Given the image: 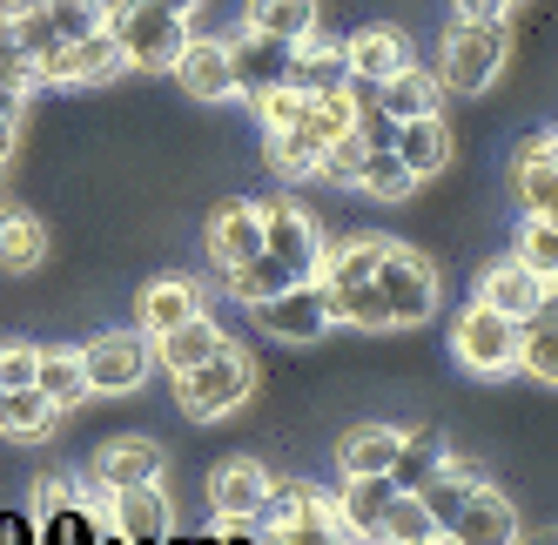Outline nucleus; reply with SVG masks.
<instances>
[{"label":"nucleus","instance_id":"37","mask_svg":"<svg viewBox=\"0 0 558 545\" xmlns=\"http://www.w3.org/2000/svg\"><path fill=\"white\" fill-rule=\"evenodd\" d=\"M48 256V229L34 216H0V263L8 269H34Z\"/></svg>","mask_w":558,"mask_h":545},{"label":"nucleus","instance_id":"16","mask_svg":"<svg viewBox=\"0 0 558 545\" xmlns=\"http://www.w3.org/2000/svg\"><path fill=\"white\" fill-rule=\"evenodd\" d=\"M95 498H108V492H129V485H155L162 479V445H148V438H122V445H108L101 458H95Z\"/></svg>","mask_w":558,"mask_h":545},{"label":"nucleus","instance_id":"11","mask_svg":"<svg viewBox=\"0 0 558 545\" xmlns=\"http://www.w3.org/2000/svg\"><path fill=\"white\" fill-rule=\"evenodd\" d=\"M269 472L256 458H229V464H216V479H209V512H216V525H256L263 519V505H269Z\"/></svg>","mask_w":558,"mask_h":545},{"label":"nucleus","instance_id":"49","mask_svg":"<svg viewBox=\"0 0 558 545\" xmlns=\"http://www.w3.org/2000/svg\"><path fill=\"white\" fill-rule=\"evenodd\" d=\"M14 129L21 122H0V162H8V148H14Z\"/></svg>","mask_w":558,"mask_h":545},{"label":"nucleus","instance_id":"25","mask_svg":"<svg viewBox=\"0 0 558 545\" xmlns=\"http://www.w3.org/2000/svg\"><path fill=\"white\" fill-rule=\"evenodd\" d=\"M195 310H203V290H195L189 277H162V283H148V290H142V330H148V337H162V330L189 324Z\"/></svg>","mask_w":558,"mask_h":545},{"label":"nucleus","instance_id":"14","mask_svg":"<svg viewBox=\"0 0 558 545\" xmlns=\"http://www.w3.org/2000/svg\"><path fill=\"white\" fill-rule=\"evenodd\" d=\"M108 525H114V538H129V545H162L169 538L162 479H155V485H129V492H108Z\"/></svg>","mask_w":558,"mask_h":545},{"label":"nucleus","instance_id":"12","mask_svg":"<svg viewBox=\"0 0 558 545\" xmlns=\"http://www.w3.org/2000/svg\"><path fill=\"white\" fill-rule=\"evenodd\" d=\"M229 82H235V95H263V88H276L290 74V41H269V34H256V27H243V34H229Z\"/></svg>","mask_w":558,"mask_h":545},{"label":"nucleus","instance_id":"40","mask_svg":"<svg viewBox=\"0 0 558 545\" xmlns=\"http://www.w3.org/2000/svg\"><path fill=\"white\" fill-rule=\"evenodd\" d=\"M14 34H21V55L27 61H48L54 48H61V34H54V21H48V0H14Z\"/></svg>","mask_w":558,"mask_h":545},{"label":"nucleus","instance_id":"7","mask_svg":"<svg viewBox=\"0 0 558 545\" xmlns=\"http://www.w3.org/2000/svg\"><path fill=\"white\" fill-rule=\"evenodd\" d=\"M451 350H458L464 371L498 377V371H511V358H518V324L498 317L492 303H471L464 317H458V330H451Z\"/></svg>","mask_w":558,"mask_h":545},{"label":"nucleus","instance_id":"46","mask_svg":"<svg viewBox=\"0 0 558 545\" xmlns=\"http://www.w3.org/2000/svg\"><path fill=\"white\" fill-rule=\"evenodd\" d=\"M34 358H41L34 343H8V350H0V391H21V384H34Z\"/></svg>","mask_w":558,"mask_h":545},{"label":"nucleus","instance_id":"35","mask_svg":"<svg viewBox=\"0 0 558 545\" xmlns=\"http://www.w3.org/2000/svg\"><path fill=\"white\" fill-rule=\"evenodd\" d=\"M430 512L417 505V492H390L384 498V519H377V545H404V538H430Z\"/></svg>","mask_w":558,"mask_h":545},{"label":"nucleus","instance_id":"45","mask_svg":"<svg viewBox=\"0 0 558 545\" xmlns=\"http://www.w3.org/2000/svg\"><path fill=\"white\" fill-rule=\"evenodd\" d=\"M0 74L21 82V88H34V61L21 55V34H14V14L8 8H0Z\"/></svg>","mask_w":558,"mask_h":545},{"label":"nucleus","instance_id":"24","mask_svg":"<svg viewBox=\"0 0 558 545\" xmlns=\"http://www.w3.org/2000/svg\"><path fill=\"white\" fill-rule=\"evenodd\" d=\"M283 82H290V88H303V95L350 82L343 48H337V41H324V34H310V41H296V48H290V74H283Z\"/></svg>","mask_w":558,"mask_h":545},{"label":"nucleus","instance_id":"22","mask_svg":"<svg viewBox=\"0 0 558 545\" xmlns=\"http://www.w3.org/2000/svg\"><path fill=\"white\" fill-rule=\"evenodd\" d=\"M222 343H229V337L203 317V310H195L189 324H175V330H162V337H148V350L162 358V371H169V377H182V371H195L203 358H216Z\"/></svg>","mask_w":558,"mask_h":545},{"label":"nucleus","instance_id":"8","mask_svg":"<svg viewBox=\"0 0 558 545\" xmlns=\"http://www.w3.org/2000/svg\"><path fill=\"white\" fill-rule=\"evenodd\" d=\"M129 61H122V48H114V34L108 27H95V34H82V41H61L48 61H34V88L41 82H54V88H74V82H114Z\"/></svg>","mask_w":558,"mask_h":545},{"label":"nucleus","instance_id":"1","mask_svg":"<svg viewBox=\"0 0 558 545\" xmlns=\"http://www.w3.org/2000/svg\"><path fill=\"white\" fill-rule=\"evenodd\" d=\"M108 34L135 74H169L189 41V14H169L162 0H108Z\"/></svg>","mask_w":558,"mask_h":545},{"label":"nucleus","instance_id":"9","mask_svg":"<svg viewBox=\"0 0 558 545\" xmlns=\"http://www.w3.org/2000/svg\"><path fill=\"white\" fill-rule=\"evenodd\" d=\"M263 209V250L290 269V277H316V263H324V243H316V222L290 203V196H276V203H256Z\"/></svg>","mask_w":558,"mask_h":545},{"label":"nucleus","instance_id":"2","mask_svg":"<svg viewBox=\"0 0 558 545\" xmlns=\"http://www.w3.org/2000/svg\"><path fill=\"white\" fill-rule=\"evenodd\" d=\"M511 61V27L505 21H451L445 61H437V88L451 95H485Z\"/></svg>","mask_w":558,"mask_h":545},{"label":"nucleus","instance_id":"34","mask_svg":"<svg viewBox=\"0 0 558 545\" xmlns=\"http://www.w3.org/2000/svg\"><path fill=\"white\" fill-rule=\"evenodd\" d=\"M222 283H229V296H235V303L250 310V303H263V296H276V290H290L296 277H290V269L276 263L269 250H263V256H250V263H235V269H222Z\"/></svg>","mask_w":558,"mask_h":545},{"label":"nucleus","instance_id":"32","mask_svg":"<svg viewBox=\"0 0 558 545\" xmlns=\"http://www.w3.org/2000/svg\"><path fill=\"white\" fill-rule=\"evenodd\" d=\"M390 458H397V432H390V424H364V432H350L343 451H337L343 479H384Z\"/></svg>","mask_w":558,"mask_h":545},{"label":"nucleus","instance_id":"3","mask_svg":"<svg viewBox=\"0 0 558 545\" xmlns=\"http://www.w3.org/2000/svg\"><path fill=\"white\" fill-rule=\"evenodd\" d=\"M256 391V358L243 343H222L216 358H203L195 371H182L175 377V404L189 411V417H222V411H235Z\"/></svg>","mask_w":558,"mask_h":545},{"label":"nucleus","instance_id":"29","mask_svg":"<svg viewBox=\"0 0 558 545\" xmlns=\"http://www.w3.org/2000/svg\"><path fill=\"white\" fill-rule=\"evenodd\" d=\"M34 391H41L54 411H74V404L88 398L82 358H74V350H41V358H34Z\"/></svg>","mask_w":558,"mask_h":545},{"label":"nucleus","instance_id":"51","mask_svg":"<svg viewBox=\"0 0 558 545\" xmlns=\"http://www.w3.org/2000/svg\"><path fill=\"white\" fill-rule=\"evenodd\" d=\"M404 545H451V538H445V532H430V538H404Z\"/></svg>","mask_w":558,"mask_h":545},{"label":"nucleus","instance_id":"6","mask_svg":"<svg viewBox=\"0 0 558 545\" xmlns=\"http://www.w3.org/2000/svg\"><path fill=\"white\" fill-rule=\"evenodd\" d=\"M250 317L276 337V343H316L330 330V310H324V283L316 277H296L290 290H276L263 303H250Z\"/></svg>","mask_w":558,"mask_h":545},{"label":"nucleus","instance_id":"30","mask_svg":"<svg viewBox=\"0 0 558 545\" xmlns=\"http://www.w3.org/2000/svg\"><path fill=\"white\" fill-rule=\"evenodd\" d=\"M54 417H61V411L34 391V384H21V391H0V432H8L14 445H41Z\"/></svg>","mask_w":558,"mask_h":545},{"label":"nucleus","instance_id":"5","mask_svg":"<svg viewBox=\"0 0 558 545\" xmlns=\"http://www.w3.org/2000/svg\"><path fill=\"white\" fill-rule=\"evenodd\" d=\"M371 283H377V296L390 303V324H424L430 310H437V269H430L417 250H404V243H384Z\"/></svg>","mask_w":558,"mask_h":545},{"label":"nucleus","instance_id":"4","mask_svg":"<svg viewBox=\"0 0 558 545\" xmlns=\"http://www.w3.org/2000/svg\"><path fill=\"white\" fill-rule=\"evenodd\" d=\"M74 358H82L88 398H129L135 384L148 377L155 350H148V330L135 324V330H108V337H95L88 350H74Z\"/></svg>","mask_w":558,"mask_h":545},{"label":"nucleus","instance_id":"20","mask_svg":"<svg viewBox=\"0 0 558 545\" xmlns=\"http://www.w3.org/2000/svg\"><path fill=\"white\" fill-rule=\"evenodd\" d=\"M209 256H216L222 269L263 256V209H256V203H222V209L209 216Z\"/></svg>","mask_w":558,"mask_h":545},{"label":"nucleus","instance_id":"43","mask_svg":"<svg viewBox=\"0 0 558 545\" xmlns=\"http://www.w3.org/2000/svg\"><path fill=\"white\" fill-rule=\"evenodd\" d=\"M250 101H256V114H263V135H276V129H303V108H310V95L290 88V82H276V88H263V95H250Z\"/></svg>","mask_w":558,"mask_h":545},{"label":"nucleus","instance_id":"10","mask_svg":"<svg viewBox=\"0 0 558 545\" xmlns=\"http://www.w3.org/2000/svg\"><path fill=\"white\" fill-rule=\"evenodd\" d=\"M477 303H492L498 317L525 324L538 317V310H551V277H538V269H525L518 256H498L485 277H477Z\"/></svg>","mask_w":558,"mask_h":545},{"label":"nucleus","instance_id":"41","mask_svg":"<svg viewBox=\"0 0 558 545\" xmlns=\"http://www.w3.org/2000/svg\"><path fill=\"white\" fill-rule=\"evenodd\" d=\"M269 545H356L330 512H310V519H276Z\"/></svg>","mask_w":558,"mask_h":545},{"label":"nucleus","instance_id":"18","mask_svg":"<svg viewBox=\"0 0 558 545\" xmlns=\"http://www.w3.org/2000/svg\"><path fill=\"white\" fill-rule=\"evenodd\" d=\"M169 74H175V82H182L195 101H229V95H235V82H229V48H222V41H209V34H203V41L189 34Z\"/></svg>","mask_w":558,"mask_h":545},{"label":"nucleus","instance_id":"50","mask_svg":"<svg viewBox=\"0 0 558 545\" xmlns=\"http://www.w3.org/2000/svg\"><path fill=\"white\" fill-rule=\"evenodd\" d=\"M162 8H169V14H195V8H203V0H162Z\"/></svg>","mask_w":558,"mask_h":545},{"label":"nucleus","instance_id":"36","mask_svg":"<svg viewBox=\"0 0 558 545\" xmlns=\"http://www.w3.org/2000/svg\"><path fill=\"white\" fill-rule=\"evenodd\" d=\"M377 256H384V237H356V243H343L337 256L316 263V283H371Z\"/></svg>","mask_w":558,"mask_h":545},{"label":"nucleus","instance_id":"15","mask_svg":"<svg viewBox=\"0 0 558 545\" xmlns=\"http://www.w3.org/2000/svg\"><path fill=\"white\" fill-rule=\"evenodd\" d=\"M343 68H350V82L377 88V82H390L397 68H411V41L397 27H364V34L343 41Z\"/></svg>","mask_w":558,"mask_h":545},{"label":"nucleus","instance_id":"17","mask_svg":"<svg viewBox=\"0 0 558 545\" xmlns=\"http://www.w3.org/2000/svg\"><path fill=\"white\" fill-rule=\"evenodd\" d=\"M390 148H397V162H404L417 182H430L437 169L451 162V135H445V122L437 114H411V122H390V135H384Z\"/></svg>","mask_w":558,"mask_h":545},{"label":"nucleus","instance_id":"52","mask_svg":"<svg viewBox=\"0 0 558 545\" xmlns=\"http://www.w3.org/2000/svg\"><path fill=\"white\" fill-rule=\"evenodd\" d=\"M505 8H518V0H505Z\"/></svg>","mask_w":558,"mask_h":545},{"label":"nucleus","instance_id":"26","mask_svg":"<svg viewBox=\"0 0 558 545\" xmlns=\"http://www.w3.org/2000/svg\"><path fill=\"white\" fill-rule=\"evenodd\" d=\"M324 310L330 324H350V330H397L377 283H324Z\"/></svg>","mask_w":558,"mask_h":545},{"label":"nucleus","instance_id":"44","mask_svg":"<svg viewBox=\"0 0 558 545\" xmlns=\"http://www.w3.org/2000/svg\"><path fill=\"white\" fill-rule=\"evenodd\" d=\"M48 21L61 41H82V34L108 27V0H48Z\"/></svg>","mask_w":558,"mask_h":545},{"label":"nucleus","instance_id":"13","mask_svg":"<svg viewBox=\"0 0 558 545\" xmlns=\"http://www.w3.org/2000/svg\"><path fill=\"white\" fill-rule=\"evenodd\" d=\"M451 545H518V512H511V498L498 485H477L464 498V512L445 525Z\"/></svg>","mask_w":558,"mask_h":545},{"label":"nucleus","instance_id":"42","mask_svg":"<svg viewBox=\"0 0 558 545\" xmlns=\"http://www.w3.org/2000/svg\"><path fill=\"white\" fill-rule=\"evenodd\" d=\"M316 155H324V148H316L303 129H276V135H269V169H283L290 182L316 175Z\"/></svg>","mask_w":558,"mask_h":545},{"label":"nucleus","instance_id":"23","mask_svg":"<svg viewBox=\"0 0 558 545\" xmlns=\"http://www.w3.org/2000/svg\"><path fill=\"white\" fill-rule=\"evenodd\" d=\"M371 108L384 114V122H411V114H437V74H424L417 61L397 68L390 82L371 88Z\"/></svg>","mask_w":558,"mask_h":545},{"label":"nucleus","instance_id":"47","mask_svg":"<svg viewBox=\"0 0 558 545\" xmlns=\"http://www.w3.org/2000/svg\"><path fill=\"white\" fill-rule=\"evenodd\" d=\"M21 108H27V88L0 74V122H21Z\"/></svg>","mask_w":558,"mask_h":545},{"label":"nucleus","instance_id":"48","mask_svg":"<svg viewBox=\"0 0 558 545\" xmlns=\"http://www.w3.org/2000/svg\"><path fill=\"white\" fill-rule=\"evenodd\" d=\"M505 0H458V21H505Z\"/></svg>","mask_w":558,"mask_h":545},{"label":"nucleus","instance_id":"27","mask_svg":"<svg viewBox=\"0 0 558 545\" xmlns=\"http://www.w3.org/2000/svg\"><path fill=\"white\" fill-rule=\"evenodd\" d=\"M445 458H451V445L437 438V432H397V458H390V472H384V479H390L397 492H417Z\"/></svg>","mask_w":558,"mask_h":545},{"label":"nucleus","instance_id":"39","mask_svg":"<svg viewBox=\"0 0 558 545\" xmlns=\"http://www.w3.org/2000/svg\"><path fill=\"white\" fill-rule=\"evenodd\" d=\"M364 122H356V129H343L337 142H324V155H316V175H324V182H337V189H356V169H364Z\"/></svg>","mask_w":558,"mask_h":545},{"label":"nucleus","instance_id":"31","mask_svg":"<svg viewBox=\"0 0 558 545\" xmlns=\"http://www.w3.org/2000/svg\"><path fill=\"white\" fill-rule=\"evenodd\" d=\"M356 189H364L371 203H404L411 189H417V175L397 162L390 142H371V148H364V169H356Z\"/></svg>","mask_w":558,"mask_h":545},{"label":"nucleus","instance_id":"21","mask_svg":"<svg viewBox=\"0 0 558 545\" xmlns=\"http://www.w3.org/2000/svg\"><path fill=\"white\" fill-rule=\"evenodd\" d=\"M477 485H485V472H477V464H464V458L451 451V458H445V464H437V472H430V479L417 485V505L430 512V525L445 532V525H451V519L464 512V498H471Z\"/></svg>","mask_w":558,"mask_h":545},{"label":"nucleus","instance_id":"38","mask_svg":"<svg viewBox=\"0 0 558 545\" xmlns=\"http://www.w3.org/2000/svg\"><path fill=\"white\" fill-rule=\"evenodd\" d=\"M511 256L558 283V216H525V229H518V250H511Z\"/></svg>","mask_w":558,"mask_h":545},{"label":"nucleus","instance_id":"19","mask_svg":"<svg viewBox=\"0 0 558 545\" xmlns=\"http://www.w3.org/2000/svg\"><path fill=\"white\" fill-rule=\"evenodd\" d=\"M551 148H558L551 129H538V135L525 142V155H518V169H511L525 216H558V162H551Z\"/></svg>","mask_w":558,"mask_h":545},{"label":"nucleus","instance_id":"28","mask_svg":"<svg viewBox=\"0 0 558 545\" xmlns=\"http://www.w3.org/2000/svg\"><path fill=\"white\" fill-rule=\"evenodd\" d=\"M243 27H256V34H269V41H310L316 34V0H250V14H243Z\"/></svg>","mask_w":558,"mask_h":545},{"label":"nucleus","instance_id":"33","mask_svg":"<svg viewBox=\"0 0 558 545\" xmlns=\"http://www.w3.org/2000/svg\"><path fill=\"white\" fill-rule=\"evenodd\" d=\"M511 371H525L532 384H551L558 377V337H551V310H538V317L518 324V358Z\"/></svg>","mask_w":558,"mask_h":545}]
</instances>
